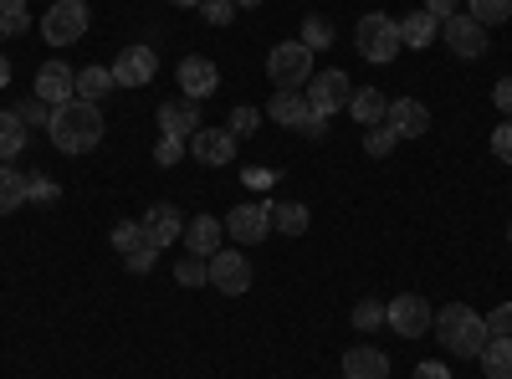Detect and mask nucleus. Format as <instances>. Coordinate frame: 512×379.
Masks as SVG:
<instances>
[{
    "mask_svg": "<svg viewBox=\"0 0 512 379\" xmlns=\"http://www.w3.org/2000/svg\"><path fill=\"white\" fill-rule=\"evenodd\" d=\"M354 47H359L364 62L390 67V62L400 57V21H395V16H384V11L359 16V26H354Z\"/></svg>",
    "mask_w": 512,
    "mask_h": 379,
    "instance_id": "4",
    "label": "nucleus"
},
{
    "mask_svg": "<svg viewBox=\"0 0 512 379\" xmlns=\"http://www.w3.org/2000/svg\"><path fill=\"white\" fill-rule=\"evenodd\" d=\"M226 236H236L241 246H256L272 236V200H246V205H231V216L221 221Z\"/></svg>",
    "mask_w": 512,
    "mask_h": 379,
    "instance_id": "9",
    "label": "nucleus"
},
{
    "mask_svg": "<svg viewBox=\"0 0 512 379\" xmlns=\"http://www.w3.org/2000/svg\"><path fill=\"white\" fill-rule=\"evenodd\" d=\"M190 154V139H175V134H159V144H154V164H164V170H169V164H180Z\"/></svg>",
    "mask_w": 512,
    "mask_h": 379,
    "instance_id": "32",
    "label": "nucleus"
},
{
    "mask_svg": "<svg viewBox=\"0 0 512 379\" xmlns=\"http://www.w3.org/2000/svg\"><path fill=\"white\" fill-rule=\"evenodd\" d=\"M16 113L26 118V129H47V123H52V108H47V103H41L36 93H31L26 103H16Z\"/></svg>",
    "mask_w": 512,
    "mask_h": 379,
    "instance_id": "37",
    "label": "nucleus"
},
{
    "mask_svg": "<svg viewBox=\"0 0 512 379\" xmlns=\"http://www.w3.org/2000/svg\"><path fill=\"white\" fill-rule=\"evenodd\" d=\"M436 36H441V21H436L431 11H410V16L400 21V47H415V52H425Z\"/></svg>",
    "mask_w": 512,
    "mask_h": 379,
    "instance_id": "21",
    "label": "nucleus"
},
{
    "mask_svg": "<svg viewBox=\"0 0 512 379\" xmlns=\"http://www.w3.org/2000/svg\"><path fill=\"white\" fill-rule=\"evenodd\" d=\"M318 72V52H308L303 41H277L267 52V77L277 93H303Z\"/></svg>",
    "mask_w": 512,
    "mask_h": 379,
    "instance_id": "3",
    "label": "nucleus"
},
{
    "mask_svg": "<svg viewBox=\"0 0 512 379\" xmlns=\"http://www.w3.org/2000/svg\"><path fill=\"white\" fill-rule=\"evenodd\" d=\"M410 379H451V369L441 364V359H425V364H415V374Z\"/></svg>",
    "mask_w": 512,
    "mask_h": 379,
    "instance_id": "43",
    "label": "nucleus"
},
{
    "mask_svg": "<svg viewBox=\"0 0 512 379\" xmlns=\"http://www.w3.org/2000/svg\"><path fill=\"white\" fill-rule=\"evenodd\" d=\"M154 262H159V246H134V251H128V257H123V272H134V277H149L154 272Z\"/></svg>",
    "mask_w": 512,
    "mask_h": 379,
    "instance_id": "34",
    "label": "nucleus"
},
{
    "mask_svg": "<svg viewBox=\"0 0 512 379\" xmlns=\"http://www.w3.org/2000/svg\"><path fill=\"white\" fill-rule=\"evenodd\" d=\"M262 113H267L272 123H282V129H303L313 108H308V93H272Z\"/></svg>",
    "mask_w": 512,
    "mask_h": 379,
    "instance_id": "19",
    "label": "nucleus"
},
{
    "mask_svg": "<svg viewBox=\"0 0 512 379\" xmlns=\"http://www.w3.org/2000/svg\"><path fill=\"white\" fill-rule=\"evenodd\" d=\"M175 77H180V93L195 98V103L221 88V72H216V62H210V57H185V62L175 67Z\"/></svg>",
    "mask_w": 512,
    "mask_h": 379,
    "instance_id": "14",
    "label": "nucleus"
},
{
    "mask_svg": "<svg viewBox=\"0 0 512 379\" xmlns=\"http://www.w3.org/2000/svg\"><path fill=\"white\" fill-rule=\"evenodd\" d=\"M297 134H303V139H323V134H328V118H323V113H308V123H303Z\"/></svg>",
    "mask_w": 512,
    "mask_h": 379,
    "instance_id": "45",
    "label": "nucleus"
},
{
    "mask_svg": "<svg viewBox=\"0 0 512 379\" xmlns=\"http://www.w3.org/2000/svg\"><path fill=\"white\" fill-rule=\"evenodd\" d=\"M190 154H195L200 164H210V170H216V164H231V159H236V134H231V129H200V134L190 139Z\"/></svg>",
    "mask_w": 512,
    "mask_h": 379,
    "instance_id": "17",
    "label": "nucleus"
},
{
    "mask_svg": "<svg viewBox=\"0 0 512 379\" xmlns=\"http://www.w3.org/2000/svg\"><path fill=\"white\" fill-rule=\"evenodd\" d=\"M113 93V72L108 67H77V98H88V103H103Z\"/></svg>",
    "mask_w": 512,
    "mask_h": 379,
    "instance_id": "25",
    "label": "nucleus"
},
{
    "mask_svg": "<svg viewBox=\"0 0 512 379\" xmlns=\"http://www.w3.org/2000/svg\"><path fill=\"white\" fill-rule=\"evenodd\" d=\"M221 236H226V226L216 221V216H195V221H185V251H190V257H216V251H221Z\"/></svg>",
    "mask_w": 512,
    "mask_h": 379,
    "instance_id": "18",
    "label": "nucleus"
},
{
    "mask_svg": "<svg viewBox=\"0 0 512 379\" xmlns=\"http://www.w3.org/2000/svg\"><path fill=\"white\" fill-rule=\"evenodd\" d=\"M487 379H512V339H487V349L477 354Z\"/></svg>",
    "mask_w": 512,
    "mask_h": 379,
    "instance_id": "26",
    "label": "nucleus"
},
{
    "mask_svg": "<svg viewBox=\"0 0 512 379\" xmlns=\"http://www.w3.org/2000/svg\"><path fill=\"white\" fill-rule=\"evenodd\" d=\"M210 287L226 292V298L251 292V262L241 257V251H216V257H210Z\"/></svg>",
    "mask_w": 512,
    "mask_h": 379,
    "instance_id": "11",
    "label": "nucleus"
},
{
    "mask_svg": "<svg viewBox=\"0 0 512 379\" xmlns=\"http://www.w3.org/2000/svg\"><path fill=\"white\" fill-rule=\"evenodd\" d=\"M308 205L303 200H272V231H282V236H303L308 231Z\"/></svg>",
    "mask_w": 512,
    "mask_h": 379,
    "instance_id": "24",
    "label": "nucleus"
},
{
    "mask_svg": "<svg viewBox=\"0 0 512 379\" xmlns=\"http://www.w3.org/2000/svg\"><path fill=\"white\" fill-rule=\"evenodd\" d=\"M487 333H492V339H512V303H497L487 313Z\"/></svg>",
    "mask_w": 512,
    "mask_h": 379,
    "instance_id": "40",
    "label": "nucleus"
},
{
    "mask_svg": "<svg viewBox=\"0 0 512 379\" xmlns=\"http://www.w3.org/2000/svg\"><path fill=\"white\" fill-rule=\"evenodd\" d=\"M134 246H144V221H118L113 226V251H118V257H128Z\"/></svg>",
    "mask_w": 512,
    "mask_h": 379,
    "instance_id": "31",
    "label": "nucleus"
},
{
    "mask_svg": "<svg viewBox=\"0 0 512 379\" xmlns=\"http://www.w3.org/2000/svg\"><path fill=\"white\" fill-rule=\"evenodd\" d=\"M256 6H267V0H236V11H256Z\"/></svg>",
    "mask_w": 512,
    "mask_h": 379,
    "instance_id": "48",
    "label": "nucleus"
},
{
    "mask_svg": "<svg viewBox=\"0 0 512 379\" xmlns=\"http://www.w3.org/2000/svg\"><path fill=\"white\" fill-rule=\"evenodd\" d=\"M36 98L47 103V108H62L77 98V67L67 62H47V67H36Z\"/></svg>",
    "mask_w": 512,
    "mask_h": 379,
    "instance_id": "12",
    "label": "nucleus"
},
{
    "mask_svg": "<svg viewBox=\"0 0 512 379\" xmlns=\"http://www.w3.org/2000/svg\"><path fill=\"white\" fill-rule=\"evenodd\" d=\"M6 36H16V31H11V21H6V16H0V41H6Z\"/></svg>",
    "mask_w": 512,
    "mask_h": 379,
    "instance_id": "49",
    "label": "nucleus"
},
{
    "mask_svg": "<svg viewBox=\"0 0 512 379\" xmlns=\"http://www.w3.org/2000/svg\"><path fill=\"white\" fill-rule=\"evenodd\" d=\"M344 379H390V354H379L369 344L344 354Z\"/></svg>",
    "mask_w": 512,
    "mask_h": 379,
    "instance_id": "20",
    "label": "nucleus"
},
{
    "mask_svg": "<svg viewBox=\"0 0 512 379\" xmlns=\"http://www.w3.org/2000/svg\"><path fill=\"white\" fill-rule=\"evenodd\" d=\"M395 144H400V134L390 129V123H374V129H364V149H369L374 159H384Z\"/></svg>",
    "mask_w": 512,
    "mask_h": 379,
    "instance_id": "30",
    "label": "nucleus"
},
{
    "mask_svg": "<svg viewBox=\"0 0 512 379\" xmlns=\"http://www.w3.org/2000/svg\"><path fill=\"white\" fill-rule=\"evenodd\" d=\"M425 11H431L436 21H446V16H456V11H461V0H425Z\"/></svg>",
    "mask_w": 512,
    "mask_h": 379,
    "instance_id": "46",
    "label": "nucleus"
},
{
    "mask_svg": "<svg viewBox=\"0 0 512 379\" xmlns=\"http://www.w3.org/2000/svg\"><path fill=\"white\" fill-rule=\"evenodd\" d=\"M21 205H26V175L11 170V164H0V216H11Z\"/></svg>",
    "mask_w": 512,
    "mask_h": 379,
    "instance_id": "27",
    "label": "nucleus"
},
{
    "mask_svg": "<svg viewBox=\"0 0 512 379\" xmlns=\"http://www.w3.org/2000/svg\"><path fill=\"white\" fill-rule=\"evenodd\" d=\"M492 154H497L502 164H512V118H502L497 129H492Z\"/></svg>",
    "mask_w": 512,
    "mask_h": 379,
    "instance_id": "41",
    "label": "nucleus"
},
{
    "mask_svg": "<svg viewBox=\"0 0 512 379\" xmlns=\"http://www.w3.org/2000/svg\"><path fill=\"white\" fill-rule=\"evenodd\" d=\"M57 195H62L57 180H47V175H26V200H36V205H57Z\"/></svg>",
    "mask_w": 512,
    "mask_h": 379,
    "instance_id": "36",
    "label": "nucleus"
},
{
    "mask_svg": "<svg viewBox=\"0 0 512 379\" xmlns=\"http://www.w3.org/2000/svg\"><path fill=\"white\" fill-rule=\"evenodd\" d=\"M256 123H262V108H256V103H241V108H231V123H226V129H231L236 139H246V134H256Z\"/></svg>",
    "mask_w": 512,
    "mask_h": 379,
    "instance_id": "35",
    "label": "nucleus"
},
{
    "mask_svg": "<svg viewBox=\"0 0 512 379\" xmlns=\"http://www.w3.org/2000/svg\"><path fill=\"white\" fill-rule=\"evenodd\" d=\"M492 103L502 108V118H512V77H502L497 88H492Z\"/></svg>",
    "mask_w": 512,
    "mask_h": 379,
    "instance_id": "44",
    "label": "nucleus"
},
{
    "mask_svg": "<svg viewBox=\"0 0 512 379\" xmlns=\"http://www.w3.org/2000/svg\"><path fill=\"white\" fill-rule=\"evenodd\" d=\"M169 6H200V0H169Z\"/></svg>",
    "mask_w": 512,
    "mask_h": 379,
    "instance_id": "50",
    "label": "nucleus"
},
{
    "mask_svg": "<svg viewBox=\"0 0 512 379\" xmlns=\"http://www.w3.org/2000/svg\"><path fill=\"white\" fill-rule=\"evenodd\" d=\"M0 88H11V62H6V52H0Z\"/></svg>",
    "mask_w": 512,
    "mask_h": 379,
    "instance_id": "47",
    "label": "nucleus"
},
{
    "mask_svg": "<svg viewBox=\"0 0 512 379\" xmlns=\"http://www.w3.org/2000/svg\"><path fill=\"white\" fill-rule=\"evenodd\" d=\"M88 21H93L88 0H52L47 16H41V36H47V47H72V41H82Z\"/></svg>",
    "mask_w": 512,
    "mask_h": 379,
    "instance_id": "5",
    "label": "nucleus"
},
{
    "mask_svg": "<svg viewBox=\"0 0 512 379\" xmlns=\"http://www.w3.org/2000/svg\"><path fill=\"white\" fill-rule=\"evenodd\" d=\"M154 118H159V134H175V139H195L205 129L195 98H169V103L154 108Z\"/></svg>",
    "mask_w": 512,
    "mask_h": 379,
    "instance_id": "13",
    "label": "nucleus"
},
{
    "mask_svg": "<svg viewBox=\"0 0 512 379\" xmlns=\"http://www.w3.org/2000/svg\"><path fill=\"white\" fill-rule=\"evenodd\" d=\"M210 26H226L231 16H236V0H200V6H195Z\"/></svg>",
    "mask_w": 512,
    "mask_h": 379,
    "instance_id": "38",
    "label": "nucleus"
},
{
    "mask_svg": "<svg viewBox=\"0 0 512 379\" xmlns=\"http://www.w3.org/2000/svg\"><path fill=\"white\" fill-rule=\"evenodd\" d=\"M384 323H390L400 339H420V333H431L436 323V308L420 298V292H400L395 303H384Z\"/></svg>",
    "mask_w": 512,
    "mask_h": 379,
    "instance_id": "7",
    "label": "nucleus"
},
{
    "mask_svg": "<svg viewBox=\"0 0 512 379\" xmlns=\"http://www.w3.org/2000/svg\"><path fill=\"white\" fill-rule=\"evenodd\" d=\"M308 108L313 113H323V118H333L338 108H349V98H354V82L344 77V67H323V72H313V82H308Z\"/></svg>",
    "mask_w": 512,
    "mask_h": 379,
    "instance_id": "8",
    "label": "nucleus"
},
{
    "mask_svg": "<svg viewBox=\"0 0 512 379\" xmlns=\"http://www.w3.org/2000/svg\"><path fill=\"white\" fill-rule=\"evenodd\" d=\"M349 113L364 123V129H374V123H384V113H390V98H384L379 88H354V98H349Z\"/></svg>",
    "mask_w": 512,
    "mask_h": 379,
    "instance_id": "23",
    "label": "nucleus"
},
{
    "mask_svg": "<svg viewBox=\"0 0 512 379\" xmlns=\"http://www.w3.org/2000/svg\"><path fill=\"white\" fill-rule=\"evenodd\" d=\"M113 88H149L154 82V72H159V57H154V47H123L118 57H113Z\"/></svg>",
    "mask_w": 512,
    "mask_h": 379,
    "instance_id": "10",
    "label": "nucleus"
},
{
    "mask_svg": "<svg viewBox=\"0 0 512 379\" xmlns=\"http://www.w3.org/2000/svg\"><path fill=\"white\" fill-rule=\"evenodd\" d=\"M349 318H354V328H359V333H369V328H379V323H384V308H379L374 298H364Z\"/></svg>",
    "mask_w": 512,
    "mask_h": 379,
    "instance_id": "39",
    "label": "nucleus"
},
{
    "mask_svg": "<svg viewBox=\"0 0 512 379\" xmlns=\"http://www.w3.org/2000/svg\"><path fill=\"white\" fill-rule=\"evenodd\" d=\"M297 41H303L308 52H323L328 41H333V26H328L323 16H308V21H303V36H297Z\"/></svg>",
    "mask_w": 512,
    "mask_h": 379,
    "instance_id": "33",
    "label": "nucleus"
},
{
    "mask_svg": "<svg viewBox=\"0 0 512 379\" xmlns=\"http://www.w3.org/2000/svg\"><path fill=\"white\" fill-rule=\"evenodd\" d=\"M507 246H512V226H507Z\"/></svg>",
    "mask_w": 512,
    "mask_h": 379,
    "instance_id": "51",
    "label": "nucleus"
},
{
    "mask_svg": "<svg viewBox=\"0 0 512 379\" xmlns=\"http://www.w3.org/2000/svg\"><path fill=\"white\" fill-rule=\"evenodd\" d=\"M441 41H446V47H451L461 62H477V57H487V47H492V31H487L477 16L456 11V16L441 21Z\"/></svg>",
    "mask_w": 512,
    "mask_h": 379,
    "instance_id": "6",
    "label": "nucleus"
},
{
    "mask_svg": "<svg viewBox=\"0 0 512 379\" xmlns=\"http://www.w3.org/2000/svg\"><path fill=\"white\" fill-rule=\"evenodd\" d=\"M175 282H180V287H205V282H210V262L185 251V257L175 262Z\"/></svg>",
    "mask_w": 512,
    "mask_h": 379,
    "instance_id": "29",
    "label": "nucleus"
},
{
    "mask_svg": "<svg viewBox=\"0 0 512 379\" xmlns=\"http://www.w3.org/2000/svg\"><path fill=\"white\" fill-rule=\"evenodd\" d=\"M466 16H477L492 31V26H502L512 16V0H466Z\"/></svg>",
    "mask_w": 512,
    "mask_h": 379,
    "instance_id": "28",
    "label": "nucleus"
},
{
    "mask_svg": "<svg viewBox=\"0 0 512 379\" xmlns=\"http://www.w3.org/2000/svg\"><path fill=\"white\" fill-rule=\"evenodd\" d=\"M384 123H390L400 139H420L425 129H431V108H425L420 98H390V113H384Z\"/></svg>",
    "mask_w": 512,
    "mask_h": 379,
    "instance_id": "16",
    "label": "nucleus"
},
{
    "mask_svg": "<svg viewBox=\"0 0 512 379\" xmlns=\"http://www.w3.org/2000/svg\"><path fill=\"white\" fill-rule=\"evenodd\" d=\"M26 139H31V129H26V118L11 108V113H0V164H11L21 149H26Z\"/></svg>",
    "mask_w": 512,
    "mask_h": 379,
    "instance_id": "22",
    "label": "nucleus"
},
{
    "mask_svg": "<svg viewBox=\"0 0 512 379\" xmlns=\"http://www.w3.org/2000/svg\"><path fill=\"white\" fill-rule=\"evenodd\" d=\"M180 236H185V221H180V210H175V205H164V200H159V205L144 210V241H149V246L164 251V246H175Z\"/></svg>",
    "mask_w": 512,
    "mask_h": 379,
    "instance_id": "15",
    "label": "nucleus"
},
{
    "mask_svg": "<svg viewBox=\"0 0 512 379\" xmlns=\"http://www.w3.org/2000/svg\"><path fill=\"white\" fill-rule=\"evenodd\" d=\"M47 134L62 154H88L103 144V108L88 103V98H72L62 108H52V123H47Z\"/></svg>",
    "mask_w": 512,
    "mask_h": 379,
    "instance_id": "1",
    "label": "nucleus"
},
{
    "mask_svg": "<svg viewBox=\"0 0 512 379\" xmlns=\"http://www.w3.org/2000/svg\"><path fill=\"white\" fill-rule=\"evenodd\" d=\"M431 328H436L441 349H446V354H461V359H477V354L487 349V339H492V333H487V318H482V313H472L466 303L441 308Z\"/></svg>",
    "mask_w": 512,
    "mask_h": 379,
    "instance_id": "2",
    "label": "nucleus"
},
{
    "mask_svg": "<svg viewBox=\"0 0 512 379\" xmlns=\"http://www.w3.org/2000/svg\"><path fill=\"white\" fill-rule=\"evenodd\" d=\"M0 16L11 21V31H26V26H31V11H26V0H0Z\"/></svg>",
    "mask_w": 512,
    "mask_h": 379,
    "instance_id": "42",
    "label": "nucleus"
}]
</instances>
